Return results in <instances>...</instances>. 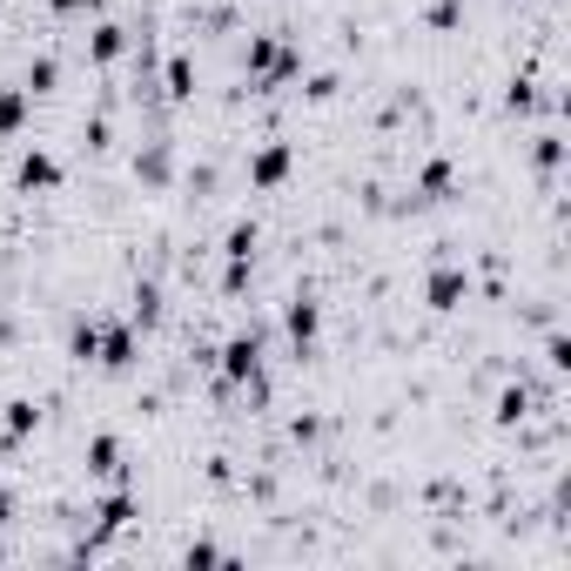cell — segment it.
<instances>
[{"label": "cell", "instance_id": "obj_1", "mask_svg": "<svg viewBox=\"0 0 571 571\" xmlns=\"http://www.w3.org/2000/svg\"><path fill=\"white\" fill-rule=\"evenodd\" d=\"M256 363H262V343L256 336H236L229 343V383H256Z\"/></svg>", "mask_w": 571, "mask_h": 571}, {"label": "cell", "instance_id": "obj_2", "mask_svg": "<svg viewBox=\"0 0 571 571\" xmlns=\"http://www.w3.org/2000/svg\"><path fill=\"white\" fill-rule=\"evenodd\" d=\"M249 175H256V189H276V181L289 175V149H283V141H276V149H262V155H256V168H249Z\"/></svg>", "mask_w": 571, "mask_h": 571}, {"label": "cell", "instance_id": "obj_3", "mask_svg": "<svg viewBox=\"0 0 571 571\" xmlns=\"http://www.w3.org/2000/svg\"><path fill=\"white\" fill-rule=\"evenodd\" d=\"M128 511H135V497H128V491H115V497H108V504H101V525H94V544H101V538H115V531L128 525Z\"/></svg>", "mask_w": 571, "mask_h": 571}, {"label": "cell", "instance_id": "obj_4", "mask_svg": "<svg viewBox=\"0 0 571 571\" xmlns=\"http://www.w3.org/2000/svg\"><path fill=\"white\" fill-rule=\"evenodd\" d=\"M88 470H94V478H121V444H115V437H94V444H88Z\"/></svg>", "mask_w": 571, "mask_h": 571}, {"label": "cell", "instance_id": "obj_5", "mask_svg": "<svg viewBox=\"0 0 571 571\" xmlns=\"http://www.w3.org/2000/svg\"><path fill=\"white\" fill-rule=\"evenodd\" d=\"M54 181H60L54 155H28V162H20V189H54Z\"/></svg>", "mask_w": 571, "mask_h": 571}, {"label": "cell", "instance_id": "obj_6", "mask_svg": "<svg viewBox=\"0 0 571 571\" xmlns=\"http://www.w3.org/2000/svg\"><path fill=\"white\" fill-rule=\"evenodd\" d=\"M464 289H470V283H464L457 269H437V276H430V302H437V310H457V296H464Z\"/></svg>", "mask_w": 571, "mask_h": 571}, {"label": "cell", "instance_id": "obj_7", "mask_svg": "<svg viewBox=\"0 0 571 571\" xmlns=\"http://www.w3.org/2000/svg\"><path fill=\"white\" fill-rule=\"evenodd\" d=\"M289 336H296V343H310V336H316V302L310 296H296V310H289Z\"/></svg>", "mask_w": 571, "mask_h": 571}, {"label": "cell", "instance_id": "obj_8", "mask_svg": "<svg viewBox=\"0 0 571 571\" xmlns=\"http://www.w3.org/2000/svg\"><path fill=\"white\" fill-rule=\"evenodd\" d=\"M34 423H41V410H34V404H7V444H20Z\"/></svg>", "mask_w": 571, "mask_h": 571}, {"label": "cell", "instance_id": "obj_9", "mask_svg": "<svg viewBox=\"0 0 571 571\" xmlns=\"http://www.w3.org/2000/svg\"><path fill=\"white\" fill-rule=\"evenodd\" d=\"M20 115H28V88L0 94V128H20Z\"/></svg>", "mask_w": 571, "mask_h": 571}, {"label": "cell", "instance_id": "obj_10", "mask_svg": "<svg viewBox=\"0 0 571 571\" xmlns=\"http://www.w3.org/2000/svg\"><path fill=\"white\" fill-rule=\"evenodd\" d=\"M249 249H256V229L236 222V229H229V262H249Z\"/></svg>", "mask_w": 571, "mask_h": 571}, {"label": "cell", "instance_id": "obj_11", "mask_svg": "<svg viewBox=\"0 0 571 571\" xmlns=\"http://www.w3.org/2000/svg\"><path fill=\"white\" fill-rule=\"evenodd\" d=\"M189 81H196V68H189V54H175V60H168V94L181 101V94H189Z\"/></svg>", "mask_w": 571, "mask_h": 571}, {"label": "cell", "instance_id": "obj_12", "mask_svg": "<svg viewBox=\"0 0 571 571\" xmlns=\"http://www.w3.org/2000/svg\"><path fill=\"white\" fill-rule=\"evenodd\" d=\"M162 316V296H155V283H141L135 289V323H155Z\"/></svg>", "mask_w": 571, "mask_h": 571}, {"label": "cell", "instance_id": "obj_13", "mask_svg": "<svg viewBox=\"0 0 571 571\" xmlns=\"http://www.w3.org/2000/svg\"><path fill=\"white\" fill-rule=\"evenodd\" d=\"M121 54V28H94V60H115Z\"/></svg>", "mask_w": 571, "mask_h": 571}, {"label": "cell", "instance_id": "obj_14", "mask_svg": "<svg viewBox=\"0 0 571 571\" xmlns=\"http://www.w3.org/2000/svg\"><path fill=\"white\" fill-rule=\"evenodd\" d=\"M525 404H531V397H525V383H518V390H504V404H497V417H504V423H518V417H525Z\"/></svg>", "mask_w": 571, "mask_h": 571}, {"label": "cell", "instance_id": "obj_15", "mask_svg": "<svg viewBox=\"0 0 571 571\" xmlns=\"http://www.w3.org/2000/svg\"><path fill=\"white\" fill-rule=\"evenodd\" d=\"M41 88H54V60H34L28 68V94H41Z\"/></svg>", "mask_w": 571, "mask_h": 571}]
</instances>
